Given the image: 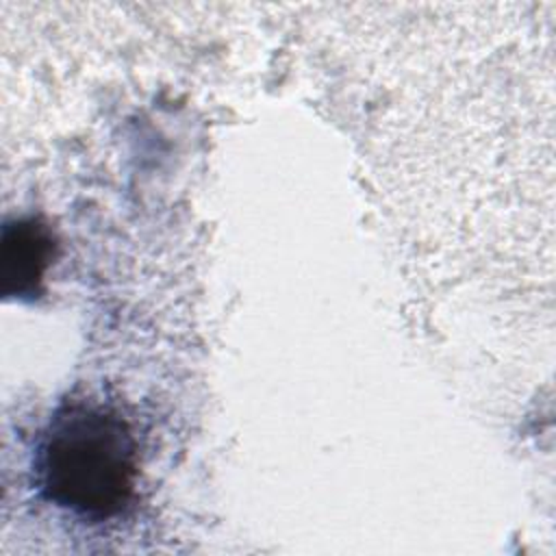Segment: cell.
Here are the masks:
<instances>
[{
  "instance_id": "6da1fadb",
  "label": "cell",
  "mask_w": 556,
  "mask_h": 556,
  "mask_svg": "<svg viewBox=\"0 0 556 556\" xmlns=\"http://www.w3.org/2000/svg\"><path fill=\"white\" fill-rule=\"evenodd\" d=\"M137 439L128 421L98 400L61 404L37 447L35 471L41 495L83 517L106 519L132 497L139 473Z\"/></svg>"
},
{
  "instance_id": "7a4b0ae2",
  "label": "cell",
  "mask_w": 556,
  "mask_h": 556,
  "mask_svg": "<svg viewBox=\"0 0 556 556\" xmlns=\"http://www.w3.org/2000/svg\"><path fill=\"white\" fill-rule=\"evenodd\" d=\"M56 250L52 230L35 217L4 224L2 228V291L4 295L37 298L46 269Z\"/></svg>"
}]
</instances>
